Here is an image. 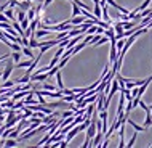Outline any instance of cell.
<instances>
[{"instance_id":"3957f363","label":"cell","mask_w":152,"mask_h":148,"mask_svg":"<svg viewBox=\"0 0 152 148\" xmlns=\"http://www.w3.org/2000/svg\"><path fill=\"white\" fill-rule=\"evenodd\" d=\"M125 121L128 122V124H130L131 127H133V129L136 130V132H144V130H147L144 126H139V124H136V122L133 121V119H130V116H126V119H125Z\"/></svg>"},{"instance_id":"4fadbf2b","label":"cell","mask_w":152,"mask_h":148,"mask_svg":"<svg viewBox=\"0 0 152 148\" xmlns=\"http://www.w3.org/2000/svg\"><path fill=\"white\" fill-rule=\"evenodd\" d=\"M16 145H18V142H16V138H5V142H3V147H16Z\"/></svg>"},{"instance_id":"7c38bea8","label":"cell","mask_w":152,"mask_h":148,"mask_svg":"<svg viewBox=\"0 0 152 148\" xmlns=\"http://www.w3.org/2000/svg\"><path fill=\"white\" fill-rule=\"evenodd\" d=\"M104 36H106V37H109V39H114V37H115V31H114V26H109V27H106V31H104Z\"/></svg>"},{"instance_id":"277c9868","label":"cell","mask_w":152,"mask_h":148,"mask_svg":"<svg viewBox=\"0 0 152 148\" xmlns=\"http://www.w3.org/2000/svg\"><path fill=\"white\" fill-rule=\"evenodd\" d=\"M87 19V16H83V15H77V16H72L71 19H69V23L72 24V26H79V24H82Z\"/></svg>"},{"instance_id":"603a6c76","label":"cell","mask_w":152,"mask_h":148,"mask_svg":"<svg viewBox=\"0 0 152 148\" xmlns=\"http://www.w3.org/2000/svg\"><path fill=\"white\" fill-rule=\"evenodd\" d=\"M74 114H75V111H64V113L63 114H61V116H63V118H69V116H74Z\"/></svg>"},{"instance_id":"d6986e66","label":"cell","mask_w":152,"mask_h":148,"mask_svg":"<svg viewBox=\"0 0 152 148\" xmlns=\"http://www.w3.org/2000/svg\"><path fill=\"white\" fill-rule=\"evenodd\" d=\"M29 23H31L29 19H27V18H24L23 21L19 23V26H21V29H23V31H24V29H27V26H29Z\"/></svg>"},{"instance_id":"5bb4252c","label":"cell","mask_w":152,"mask_h":148,"mask_svg":"<svg viewBox=\"0 0 152 148\" xmlns=\"http://www.w3.org/2000/svg\"><path fill=\"white\" fill-rule=\"evenodd\" d=\"M93 16H94V18H99V19H101V5H99V3H94Z\"/></svg>"},{"instance_id":"8992f818","label":"cell","mask_w":152,"mask_h":148,"mask_svg":"<svg viewBox=\"0 0 152 148\" xmlns=\"http://www.w3.org/2000/svg\"><path fill=\"white\" fill-rule=\"evenodd\" d=\"M87 42H85V40H82V42L80 44H77V45H74V47L71 48V55H75V53H79L80 50H83V48L85 47H87Z\"/></svg>"},{"instance_id":"ba28073f","label":"cell","mask_w":152,"mask_h":148,"mask_svg":"<svg viewBox=\"0 0 152 148\" xmlns=\"http://www.w3.org/2000/svg\"><path fill=\"white\" fill-rule=\"evenodd\" d=\"M16 7H18L19 10H23V11H27L32 5H31V0H21V2H18Z\"/></svg>"},{"instance_id":"6da1fadb","label":"cell","mask_w":152,"mask_h":148,"mask_svg":"<svg viewBox=\"0 0 152 148\" xmlns=\"http://www.w3.org/2000/svg\"><path fill=\"white\" fill-rule=\"evenodd\" d=\"M13 68H15V64H13V60H8V63H7V66L3 68V73H2V79L3 81H7L8 77H10V74L13 73Z\"/></svg>"},{"instance_id":"e0dca14e","label":"cell","mask_w":152,"mask_h":148,"mask_svg":"<svg viewBox=\"0 0 152 148\" xmlns=\"http://www.w3.org/2000/svg\"><path fill=\"white\" fill-rule=\"evenodd\" d=\"M11 60H13V63H18L21 60V52H13L11 53Z\"/></svg>"},{"instance_id":"cb8c5ba5","label":"cell","mask_w":152,"mask_h":148,"mask_svg":"<svg viewBox=\"0 0 152 148\" xmlns=\"http://www.w3.org/2000/svg\"><path fill=\"white\" fill-rule=\"evenodd\" d=\"M51 2H53V0H45V2H43V8H47V7L50 5Z\"/></svg>"},{"instance_id":"9a60e30c","label":"cell","mask_w":152,"mask_h":148,"mask_svg":"<svg viewBox=\"0 0 152 148\" xmlns=\"http://www.w3.org/2000/svg\"><path fill=\"white\" fill-rule=\"evenodd\" d=\"M107 42H109V37H106L104 34H102V36L99 37V40L94 44V47H99V45H104V44H107Z\"/></svg>"},{"instance_id":"7402d4cb","label":"cell","mask_w":152,"mask_h":148,"mask_svg":"<svg viewBox=\"0 0 152 148\" xmlns=\"http://www.w3.org/2000/svg\"><path fill=\"white\" fill-rule=\"evenodd\" d=\"M136 137H138V132H134V134H133V137L130 138V142H128V145H126V147H133V145H134V142H136Z\"/></svg>"},{"instance_id":"ac0fdd59","label":"cell","mask_w":152,"mask_h":148,"mask_svg":"<svg viewBox=\"0 0 152 148\" xmlns=\"http://www.w3.org/2000/svg\"><path fill=\"white\" fill-rule=\"evenodd\" d=\"M42 89H43V90H56L58 87H56V85H53V84H50V82H48V84L45 82V84L42 85Z\"/></svg>"},{"instance_id":"30bf717a","label":"cell","mask_w":152,"mask_h":148,"mask_svg":"<svg viewBox=\"0 0 152 148\" xmlns=\"http://www.w3.org/2000/svg\"><path fill=\"white\" fill-rule=\"evenodd\" d=\"M3 15H5L10 21H13V19H15V11H13V8H11V7L5 8V10H3Z\"/></svg>"},{"instance_id":"d4e9b609","label":"cell","mask_w":152,"mask_h":148,"mask_svg":"<svg viewBox=\"0 0 152 148\" xmlns=\"http://www.w3.org/2000/svg\"><path fill=\"white\" fill-rule=\"evenodd\" d=\"M31 2H32V0H31ZM34 2H42V0H34ZM43 3V2H42Z\"/></svg>"},{"instance_id":"8fae6325","label":"cell","mask_w":152,"mask_h":148,"mask_svg":"<svg viewBox=\"0 0 152 148\" xmlns=\"http://www.w3.org/2000/svg\"><path fill=\"white\" fill-rule=\"evenodd\" d=\"M23 55H26L27 58H34V52H32L31 47H27V45H24V48H21Z\"/></svg>"},{"instance_id":"52a82bcc","label":"cell","mask_w":152,"mask_h":148,"mask_svg":"<svg viewBox=\"0 0 152 148\" xmlns=\"http://www.w3.org/2000/svg\"><path fill=\"white\" fill-rule=\"evenodd\" d=\"M55 77H56V84H58V89L63 90L64 89V82H63V74H61V69L55 73Z\"/></svg>"},{"instance_id":"7a4b0ae2","label":"cell","mask_w":152,"mask_h":148,"mask_svg":"<svg viewBox=\"0 0 152 148\" xmlns=\"http://www.w3.org/2000/svg\"><path fill=\"white\" fill-rule=\"evenodd\" d=\"M79 132H80V130H79V124H77V126H74L71 130H67V132H66V134H67V137H66V142H67V143H71V140H72V138L75 137V135L79 134Z\"/></svg>"},{"instance_id":"ffe728a7","label":"cell","mask_w":152,"mask_h":148,"mask_svg":"<svg viewBox=\"0 0 152 148\" xmlns=\"http://www.w3.org/2000/svg\"><path fill=\"white\" fill-rule=\"evenodd\" d=\"M13 85H16V84H15V81H8V79H7L5 82H3L2 87H3V89H10V87H13Z\"/></svg>"},{"instance_id":"9c48e42d","label":"cell","mask_w":152,"mask_h":148,"mask_svg":"<svg viewBox=\"0 0 152 148\" xmlns=\"http://www.w3.org/2000/svg\"><path fill=\"white\" fill-rule=\"evenodd\" d=\"M136 24H138V21H136V19H133V21H130V23L128 21H123L122 26H123V31H128V29H133Z\"/></svg>"},{"instance_id":"44dd1931","label":"cell","mask_w":152,"mask_h":148,"mask_svg":"<svg viewBox=\"0 0 152 148\" xmlns=\"http://www.w3.org/2000/svg\"><path fill=\"white\" fill-rule=\"evenodd\" d=\"M24 18H26V11H23V10H19V8H18V23H21Z\"/></svg>"},{"instance_id":"2e32d148","label":"cell","mask_w":152,"mask_h":148,"mask_svg":"<svg viewBox=\"0 0 152 148\" xmlns=\"http://www.w3.org/2000/svg\"><path fill=\"white\" fill-rule=\"evenodd\" d=\"M26 18L29 19V21H31V19H34V18H35V10H34V8H32V7H31L29 10L26 11Z\"/></svg>"},{"instance_id":"5b68a950","label":"cell","mask_w":152,"mask_h":148,"mask_svg":"<svg viewBox=\"0 0 152 148\" xmlns=\"http://www.w3.org/2000/svg\"><path fill=\"white\" fill-rule=\"evenodd\" d=\"M102 135H104V134H102L101 130L94 134V137L91 138V147H99V145H101V142H102Z\"/></svg>"}]
</instances>
